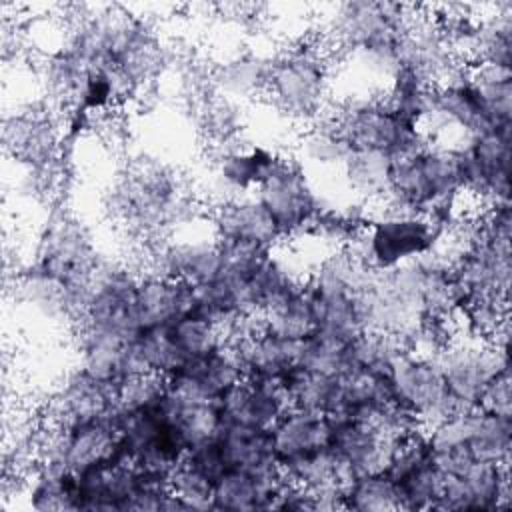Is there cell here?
<instances>
[{"mask_svg":"<svg viewBox=\"0 0 512 512\" xmlns=\"http://www.w3.org/2000/svg\"><path fill=\"white\" fill-rule=\"evenodd\" d=\"M392 162L394 158L384 152L350 148L348 156L338 168L342 184L354 200L378 204L388 190Z\"/></svg>","mask_w":512,"mask_h":512,"instance_id":"8d00e7d4","label":"cell"},{"mask_svg":"<svg viewBox=\"0 0 512 512\" xmlns=\"http://www.w3.org/2000/svg\"><path fill=\"white\" fill-rule=\"evenodd\" d=\"M114 414L118 422L116 458L158 472H172L184 458L186 446L162 414L160 404L128 412L116 406Z\"/></svg>","mask_w":512,"mask_h":512,"instance_id":"9c48e42d","label":"cell"},{"mask_svg":"<svg viewBox=\"0 0 512 512\" xmlns=\"http://www.w3.org/2000/svg\"><path fill=\"white\" fill-rule=\"evenodd\" d=\"M106 210L134 236L162 240L190 226L198 204L174 168L142 160L112 186Z\"/></svg>","mask_w":512,"mask_h":512,"instance_id":"6da1fadb","label":"cell"},{"mask_svg":"<svg viewBox=\"0 0 512 512\" xmlns=\"http://www.w3.org/2000/svg\"><path fill=\"white\" fill-rule=\"evenodd\" d=\"M426 264L422 258L392 270L368 268L354 300L364 330H382L404 338L426 316Z\"/></svg>","mask_w":512,"mask_h":512,"instance_id":"3957f363","label":"cell"},{"mask_svg":"<svg viewBox=\"0 0 512 512\" xmlns=\"http://www.w3.org/2000/svg\"><path fill=\"white\" fill-rule=\"evenodd\" d=\"M242 364L244 378L278 380L296 364L294 340L280 338L256 322L228 340Z\"/></svg>","mask_w":512,"mask_h":512,"instance_id":"f546056e","label":"cell"},{"mask_svg":"<svg viewBox=\"0 0 512 512\" xmlns=\"http://www.w3.org/2000/svg\"><path fill=\"white\" fill-rule=\"evenodd\" d=\"M212 490L214 482L184 458L172 470V492L182 500L186 510L212 508Z\"/></svg>","mask_w":512,"mask_h":512,"instance_id":"9f6ffc18","label":"cell"},{"mask_svg":"<svg viewBox=\"0 0 512 512\" xmlns=\"http://www.w3.org/2000/svg\"><path fill=\"white\" fill-rule=\"evenodd\" d=\"M26 498L28 506L40 512L80 510L76 474L36 464L30 470Z\"/></svg>","mask_w":512,"mask_h":512,"instance_id":"bcb514c9","label":"cell"},{"mask_svg":"<svg viewBox=\"0 0 512 512\" xmlns=\"http://www.w3.org/2000/svg\"><path fill=\"white\" fill-rule=\"evenodd\" d=\"M350 152V144L334 122L332 114L308 124L298 140V162L306 168L338 170Z\"/></svg>","mask_w":512,"mask_h":512,"instance_id":"f35d334b","label":"cell"},{"mask_svg":"<svg viewBox=\"0 0 512 512\" xmlns=\"http://www.w3.org/2000/svg\"><path fill=\"white\" fill-rule=\"evenodd\" d=\"M342 60L356 76H360L372 86H378L382 92L400 66L396 42H376L358 46L342 52Z\"/></svg>","mask_w":512,"mask_h":512,"instance_id":"f5cc1de1","label":"cell"},{"mask_svg":"<svg viewBox=\"0 0 512 512\" xmlns=\"http://www.w3.org/2000/svg\"><path fill=\"white\" fill-rule=\"evenodd\" d=\"M132 354L144 374L162 378L176 374L186 364V356L176 344L170 324L142 328L132 338Z\"/></svg>","mask_w":512,"mask_h":512,"instance_id":"b9f144b4","label":"cell"},{"mask_svg":"<svg viewBox=\"0 0 512 512\" xmlns=\"http://www.w3.org/2000/svg\"><path fill=\"white\" fill-rule=\"evenodd\" d=\"M284 156L260 144H240L218 148L202 180L200 192L210 208L238 196L254 194L258 186L278 168Z\"/></svg>","mask_w":512,"mask_h":512,"instance_id":"5bb4252c","label":"cell"},{"mask_svg":"<svg viewBox=\"0 0 512 512\" xmlns=\"http://www.w3.org/2000/svg\"><path fill=\"white\" fill-rule=\"evenodd\" d=\"M14 288L16 300L40 320L50 324H80V294L64 280L38 268L34 262L16 274Z\"/></svg>","mask_w":512,"mask_h":512,"instance_id":"7402d4cb","label":"cell"},{"mask_svg":"<svg viewBox=\"0 0 512 512\" xmlns=\"http://www.w3.org/2000/svg\"><path fill=\"white\" fill-rule=\"evenodd\" d=\"M510 462H472L460 476L446 478L436 510H502L510 508Z\"/></svg>","mask_w":512,"mask_h":512,"instance_id":"d6986e66","label":"cell"},{"mask_svg":"<svg viewBox=\"0 0 512 512\" xmlns=\"http://www.w3.org/2000/svg\"><path fill=\"white\" fill-rule=\"evenodd\" d=\"M8 148L30 168H48L58 154L60 126L48 106L28 104L4 120Z\"/></svg>","mask_w":512,"mask_h":512,"instance_id":"cb8c5ba5","label":"cell"},{"mask_svg":"<svg viewBox=\"0 0 512 512\" xmlns=\"http://www.w3.org/2000/svg\"><path fill=\"white\" fill-rule=\"evenodd\" d=\"M276 222L282 240L310 236L312 224L326 206L308 170L298 160L282 158L278 168L254 192Z\"/></svg>","mask_w":512,"mask_h":512,"instance_id":"52a82bcc","label":"cell"},{"mask_svg":"<svg viewBox=\"0 0 512 512\" xmlns=\"http://www.w3.org/2000/svg\"><path fill=\"white\" fill-rule=\"evenodd\" d=\"M98 256L90 228L72 214H56L44 228L34 264L70 284L84 304L86 284Z\"/></svg>","mask_w":512,"mask_h":512,"instance_id":"7c38bea8","label":"cell"},{"mask_svg":"<svg viewBox=\"0 0 512 512\" xmlns=\"http://www.w3.org/2000/svg\"><path fill=\"white\" fill-rule=\"evenodd\" d=\"M350 368H366L374 372L388 374L392 364L404 354V338L382 332V330H364L350 342Z\"/></svg>","mask_w":512,"mask_h":512,"instance_id":"816d5d0a","label":"cell"},{"mask_svg":"<svg viewBox=\"0 0 512 512\" xmlns=\"http://www.w3.org/2000/svg\"><path fill=\"white\" fill-rule=\"evenodd\" d=\"M244 378L240 358L230 342H224L216 350L188 360L176 374L168 376V384L186 392L218 400L228 388Z\"/></svg>","mask_w":512,"mask_h":512,"instance_id":"4dcf8cb0","label":"cell"},{"mask_svg":"<svg viewBox=\"0 0 512 512\" xmlns=\"http://www.w3.org/2000/svg\"><path fill=\"white\" fill-rule=\"evenodd\" d=\"M466 74L486 110L494 130H510L512 126V76L508 68L486 64L466 66Z\"/></svg>","mask_w":512,"mask_h":512,"instance_id":"60d3db41","label":"cell"},{"mask_svg":"<svg viewBox=\"0 0 512 512\" xmlns=\"http://www.w3.org/2000/svg\"><path fill=\"white\" fill-rule=\"evenodd\" d=\"M94 68H90L78 54L60 46L50 52L40 64V84L44 96L52 104L72 108Z\"/></svg>","mask_w":512,"mask_h":512,"instance_id":"74e56055","label":"cell"},{"mask_svg":"<svg viewBox=\"0 0 512 512\" xmlns=\"http://www.w3.org/2000/svg\"><path fill=\"white\" fill-rule=\"evenodd\" d=\"M388 384L392 398L408 408L424 428L462 412L454 402L436 360L430 356L404 352L392 364Z\"/></svg>","mask_w":512,"mask_h":512,"instance_id":"8fae6325","label":"cell"},{"mask_svg":"<svg viewBox=\"0 0 512 512\" xmlns=\"http://www.w3.org/2000/svg\"><path fill=\"white\" fill-rule=\"evenodd\" d=\"M366 272L346 248H332L312 266L306 282L318 296H354Z\"/></svg>","mask_w":512,"mask_h":512,"instance_id":"ab89813d","label":"cell"},{"mask_svg":"<svg viewBox=\"0 0 512 512\" xmlns=\"http://www.w3.org/2000/svg\"><path fill=\"white\" fill-rule=\"evenodd\" d=\"M280 470L286 474L288 480L306 490L344 486L348 482L344 468L330 446L310 452L286 466H280Z\"/></svg>","mask_w":512,"mask_h":512,"instance_id":"681fc988","label":"cell"},{"mask_svg":"<svg viewBox=\"0 0 512 512\" xmlns=\"http://www.w3.org/2000/svg\"><path fill=\"white\" fill-rule=\"evenodd\" d=\"M312 300L314 324L318 332L344 342H352L360 332H364L354 296H318L312 292Z\"/></svg>","mask_w":512,"mask_h":512,"instance_id":"f907efd6","label":"cell"},{"mask_svg":"<svg viewBox=\"0 0 512 512\" xmlns=\"http://www.w3.org/2000/svg\"><path fill=\"white\" fill-rule=\"evenodd\" d=\"M452 274L458 284L472 296L510 298L512 256L510 248H498L474 240L452 260Z\"/></svg>","mask_w":512,"mask_h":512,"instance_id":"d4e9b609","label":"cell"},{"mask_svg":"<svg viewBox=\"0 0 512 512\" xmlns=\"http://www.w3.org/2000/svg\"><path fill=\"white\" fill-rule=\"evenodd\" d=\"M216 442L228 468L248 472H266L278 468L270 430L224 422Z\"/></svg>","mask_w":512,"mask_h":512,"instance_id":"d590c367","label":"cell"},{"mask_svg":"<svg viewBox=\"0 0 512 512\" xmlns=\"http://www.w3.org/2000/svg\"><path fill=\"white\" fill-rule=\"evenodd\" d=\"M116 406V388L100 382L78 366L70 370L46 402L44 424L70 430L108 416Z\"/></svg>","mask_w":512,"mask_h":512,"instance_id":"ac0fdd59","label":"cell"},{"mask_svg":"<svg viewBox=\"0 0 512 512\" xmlns=\"http://www.w3.org/2000/svg\"><path fill=\"white\" fill-rule=\"evenodd\" d=\"M268 78L270 58L258 52L230 54L208 70V82L212 92L242 104L266 96Z\"/></svg>","mask_w":512,"mask_h":512,"instance_id":"836d02e7","label":"cell"},{"mask_svg":"<svg viewBox=\"0 0 512 512\" xmlns=\"http://www.w3.org/2000/svg\"><path fill=\"white\" fill-rule=\"evenodd\" d=\"M246 104L210 92L196 104L200 132L216 148L230 146L242 138L246 128Z\"/></svg>","mask_w":512,"mask_h":512,"instance_id":"7bdbcfd3","label":"cell"},{"mask_svg":"<svg viewBox=\"0 0 512 512\" xmlns=\"http://www.w3.org/2000/svg\"><path fill=\"white\" fill-rule=\"evenodd\" d=\"M342 508L354 512L400 510L398 486L386 472L356 476L342 488Z\"/></svg>","mask_w":512,"mask_h":512,"instance_id":"c3c4849f","label":"cell"},{"mask_svg":"<svg viewBox=\"0 0 512 512\" xmlns=\"http://www.w3.org/2000/svg\"><path fill=\"white\" fill-rule=\"evenodd\" d=\"M350 342L314 330L296 344V364L308 372L340 376L350 368Z\"/></svg>","mask_w":512,"mask_h":512,"instance_id":"7dc6e473","label":"cell"},{"mask_svg":"<svg viewBox=\"0 0 512 512\" xmlns=\"http://www.w3.org/2000/svg\"><path fill=\"white\" fill-rule=\"evenodd\" d=\"M330 434L332 422L328 416L288 406L270 430L278 466H286L310 452L330 446Z\"/></svg>","mask_w":512,"mask_h":512,"instance_id":"d6a6232c","label":"cell"},{"mask_svg":"<svg viewBox=\"0 0 512 512\" xmlns=\"http://www.w3.org/2000/svg\"><path fill=\"white\" fill-rule=\"evenodd\" d=\"M330 114L350 148L378 150L396 160L418 154L430 142L420 124L396 112L382 92L350 94Z\"/></svg>","mask_w":512,"mask_h":512,"instance_id":"277c9868","label":"cell"},{"mask_svg":"<svg viewBox=\"0 0 512 512\" xmlns=\"http://www.w3.org/2000/svg\"><path fill=\"white\" fill-rule=\"evenodd\" d=\"M166 392V378L156 374H140L116 388V406L120 410H140L158 406Z\"/></svg>","mask_w":512,"mask_h":512,"instance_id":"6f0895ef","label":"cell"},{"mask_svg":"<svg viewBox=\"0 0 512 512\" xmlns=\"http://www.w3.org/2000/svg\"><path fill=\"white\" fill-rule=\"evenodd\" d=\"M412 12L414 6L398 2L350 0L332 4L324 16L326 42L338 46L340 52L376 42H396Z\"/></svg>","mask_w":512,"mask_h":512,"instance_id":"30bf717a","label":"cell"},{"mask_svg":"<svg viewBox=\"0 0 512 512\" xmlns=\"http://www.w3.org/2000/svg\"><path fill=\"white\" fill-rule=\"evenodd\" d=\"M330 54L318 44L300 42L270 58L266 96L296 124H312L330 112Z\"/></svg>","mask_w":512,"mask_h":512,"instance_id":"7a4b0ae2","label":"cell"},{"mask_svg":"<svg viewBox=\"0 0 512 512\" xmlns=\"http://www.w3.org/2000/svg\"><path fill=\"white\" fill-rule=\"evenodd\" d=\"M148 266V272H156L172 280H182L192 286L206 284L222 270L220 240L214 232L210 236H180L176 232L174 236L152 242Z\"/></svg>","mask_w":512,"mask_h":512,"instance_id":"e0dca14e","label":"cell"},{"mask_svg":"<svg viewBox=\"0 0 512 512\" xmlns=\"http://www.w3.org/2000/svg\"><path fill=\"white\" fill-rule=\"evenodd\" d=\"M512 448V418L468 410V450L474 460L482 462H510Z\"/></svg>","mask_w":512,"mask_h":512,"instance_id":"ee69618b","label":"cell"},{"mask_svg":"<svg viewBox=\"0 0 512 512\" xmlns=\"http://www.w3.org/2000/svg\"><path fill=\"white\" fill-rule=\"evenodd\" d=\"M330 422V448L340 460L348 482L356 476L386 472L400 442L352 418H330Z\"/></svg>","mask_w":512,"mask_h":512,"instance_id":"ffe728a7","label":"cell"},{"mask_svg":"<svg viewBox=\"0 0 512 512\" xmlns=\"http://www.w3.org/2000/svg\"><path fill=\"white\" fill-rule=\"evenodd\" d=\"M210 228L218 240L244 242L262 248H276L282 234L256 198V194H246L222 202L210 208Z\"/></svg>","mask_w":512,"mask_h":512,"instance_id":"484cf974","label":"cell"},{"mask_svg":"<svg viewBox=\"0 0 512 512\" xmlns=\"http://www.w3.org/2000/svg\"><path fill=\"white\" fill-rule=\"evenodd\" d=\"M262 326L272 334L286 340H302L316 330L314 324V300L308 282L294 290L290 296L274 304L264 316Z\"/></svg>","mask_w":512,"mask_h":512,"instance_id":"f6af8a7d","label":"cell"},{"mask_svg":"<svg viewBox=\"0 0 512 512\" xmlns=\"http://www.w3.org/2000/svg\"><path fill=\"white\" fill-rule=\"evenodd\" d=\"M140 276L122 260L98 256L86 284L80 326L134 338L142 330L136 308Z\"/></svg>","mask_w":512,"mask_h":512,"instance_id":"8992f818","label":"cell"},{"mask_svg":"<svg viewBox=\"0 0 512 512\" xmlns=\"http://www.w3.org/2000/svg\"><path fill=\"white\" fill-rule=\"evenodd\" d=\"M226 424L272 430L288 410V398L278 380L242 378L218 398Z\"/></svg>","mask_w":512,"mask_h":512,"instance_id":"603a6c76","label":"cell"},{"mask_svg":"<svg viewBox=\"0 0 512 512\" xmlns=\"http://www.w3.org/2000/svg\"><path fill=\"white\" fill-rule=\"evenodd\" d=\"M304 280L306 276H302L296 262L278 248H272L250 274V302L254 314L262 320L274 304L298 290Z\"/></svg>","mask_w":512,"mask_h":512,"instance_id":"e575fe53","label":"cell"},{"mask_svg":"<svg viewBox=\"0 0 512 512\" xmlns=\"http://www.w3.org/2000/svg\"><path fill=\"white\" fill-rule=\"evenodd\" d=\"M194 306V286L156 272H142L136 308L142 328L162 326L188 314Z\"/></svg>","mask_w":512,"mask_h":512,"instance_id":"1f68e13d","label":"cell"},{"mask_svg":"<svg viewBox=\"0 0 512 512\" xmlns=\"http://www.w3.org/2000/svg\"><path fill=\"white\" fill-rule=\"evenodd\" d=\"M160 408L182 444L186 446V452L190 448L216 440L224 426L218 400L186 392L168 384V380Z\"/></svg>","mask_w":512,"mask_h":512,"instance_id":"4316f807","label":"cell"},{"mask_svg":"<svg viewBox=\"0 0 512 512\" xmlns=\"http://www.w3.org/2000/svg\"><path fill=\"white\" fill-rule=\"evenodd\" d=\"M454 142L462 152L464 198L474 200L478 208L508 202L510 130H486Z\"/></svg>","mask_w":512,"mask_h":512,"instance_id":"9a60e30c","label":"cell"},{"mask_svg":"<svg viewBox=\"0 0 512 512\" xmlns=\"http://www.w3.org/2000/svg\"><path fill=\"white\" fill-rule=\"evenodd\" d=\"M396 54L400 68L418 74L430 86H440L466 68L458 62L442 24L418 8L396 38Z\"/></svg>","mask_w":512,"mask_h":512,"instance_id":"2e32d148","label":"cell"},{"mask_svg":"<svg viewBox=\"0 0 512 512\" xmlns=\"http://www.w3.org/2000/svg\"><path fill=\"white\" fill-rule=\"evenodd\" d=\"M446 230L424 212L372 210L364 232L346 250L366 268L392 270L432 252Z\"/></svg>","mask_w":512,"mask_h":512,"instance_id":"5b68a950","label":"cell"},{"mask_svg":"<svg viewBox=\"0 0 512 512\" xmlns=\"http://www.w3.org/2000/svg\"><path fill=\"white\" fill-rule=\"evenodd\" d=\"M478 410L496 414V416H506L512 418V380H510V370H504L498 374L480 394Z\"/></svg>","mask_w":512,"mask_h":512,"instance_id":"680465c9","label":"cell"},{"mask_svg":"<svg viewBox=\"0 0 512 512\" xmlns=\"http://www.w3.org/2000/svg\"><path fill=\"white\" fill-rule=\"evenodd\" d=\"M170 330L182 354L186 356V362L200 358L228 342L224 332L216 324L194 312H188L178 320L170 322Z\"/></svg>","mask_w":512,"mask_h":512,"instance_id":"11a10c76","label":"cell"},{"mask_svg":"<svg viewBox=\"0 0 512 512\" xmlns=\"http://www.w3.org/2000/svg\"><path fill=\"white\" fill-rule=\"evenodd\" d=\"M444 476L424 462L396 482L400 510H436L444 490Z\"/></svg>","mask_w":512,"mask_h":512,"instance_id":"db71d44e","label":"cell"},{"mask_svg":"<svg viewBox=\"0 0 512 512\" xmlns=\"http://www.w3.org/2000/svg\"><path fill=\"white\" fill-rule=\"evenodd\" d=\"M288 482L278 468L266 472H248L228 468L212 490V510L246 512V510H274L280 490Z\"/></svg>","mask_w":512,"mask_h":512,"instance_id":"f1b7e54d","label":"cell"},{"mask_svg":"<svg viewBox=\"0 0 512 512\" xmlns=\"http://www.w3.org/2000/svg\"><path fill=\"white\" fill-rule=\"evenodd\" d=\"M76 358L82 372L114 388L144 374L132 354V338L92 326L78 328Z\"/></svg>","mask_w":512,"mask_h":512,"instance_id":"44dd1931","label":"cell"},{"mask_svg":"<svg viewBox=\"0 0 512 512\" xmlns=\"http://www.w3.org/2000/svg\"><path fill=\"white\" fill-rule=\"evenodd\" d=\"M172 64L174 56L156 28L146 18L126 10L108 68L114 70L130 94L134 96L160 80Z\"/></svg>","mask_w":512,"mask_h":512,"instance_id":"4fadbf2b","label":"cell"},{"mask_svg":"<svg viewBox=\"0 0 512 512\" xmlns=\"http://www.w3.org/2000/svg\"><path fill=\"white\" fill-rule=\"evenodd\" d=\"M434 360L462 412L476 408L484 388L498 374L510 370L508 348L470 334L460 336V332Z\"/></svg>","mask_w":512,"mask_h":512,"instance_id":"ba28073f","label":"cell"},{"mask_svg":"<svg viewBox=\"0 0 512 512\" xmlns=\"http://www.w3.org/2000/svg\"><path fill=\"white\" fill-rule=\"evenodd\" d=\"M80 510H130L136 490V466L122 458H108L76 474Z\"/></svg>","mask_w":512,"mask_h":512,"instance_id":"83f0119b","label":"cell"}]
</instances>
